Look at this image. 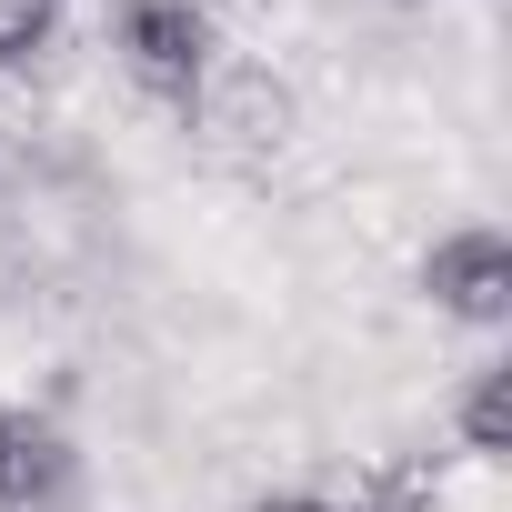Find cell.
I'll return each instance as SVG.
<instances>
[{
  "mask_svg": "<svg viewBox=\"0 0 512 512\" xmlns=\"http://www.w3.org/2000/svg\"><path fill=\"white\" fill-rule=\"evenodd\" d=\"M181 131L201 141V151H221V161H272L292 131H302V101H292V81L272 71V61H211L191 91H181Z\"/></svg>",
  "mask_w": 512,
  "mask_h": 512,
  "instance_id": "obj_1",
  "label": "cell"
},
{
  "mask_svg": "<svg viewBox=\"0 0 512 512\" xmlns=\"http://www.w3.org/2000/svg\"><path fill=\"white\" fill-rule=\"evenodd\" d=\"M111 51H121L131 91H151V101H171V111H181V91L221 61V31H211L201 0H121Z\"/></svg>",
  "mask_w": 512,
  "mask_h": 512,
  "instance_id": "obj_2",
  "label": "cell"
},
{
  "mask_svg": "<svg viewBox=\"0 0 512 512\" xmlns=\"http://www.w3.org/2000/svg\"><path fill=\"white\" fill-rule=\"evenodd\" d=\"M422 292H432V312H452V322H472V332H492V322H512V241L502 231H442L432 251H422Z\"/></svg>",
  "mask_w": 512,
  "mask_h": 512,
  "instance_id": "obj_3",
  "label": "cell"
},
{
  "mask_svg": "<svg viewBox=\"0 0 512 512\" xmlns=\"http://www.w3.org/2000/svg\"><path fill=\"white\" fill-rule=\"evenodd\" d=\"M71 432L51 412H0V512H41L71 492Z\"/></svg>",
  "mask_w": 512,
  "mask_h": 512,
  "instance_id": "obj_4",
  "label": "cell"
},
{
  "mask_svg": "<svg viewBox=\"0 0 512 512\" xmlns=\"http://www.w3.org/2000/svg\"><path fill=\"white\" fill-rule=\"evenodd\" d=\"M462 452L472 462H502L512 452V362H482L472 392H462Z\"/></svg>",
  "mask_w": 512,
  "mask_h": 512,
  "instance_id": "obj_5",
  "label": "cell"
},
{
  "mask_svg": "<svg viewBox=\"0 0 512 512\" xmlns=\"http://www.w3.org/2000/svg\"><path fill=\"white\" fill-rule=\"evenodd\" d=\"M51 41H61V0H0V81L31 71Z\"/></svg>",
  "mask_w": 512,
  "mask_h": 512,
  "instance_id": "obj_6",
  "label": "cell"
},
{
  "mask_svg": "<svg viewBox=\"0 0 512 512\" xmlns=\"http://www.w3.org/2000/svg\"><path fill=\"white\" fill-rule=\"evenodd\" d=\"M31 131H41V121H31L21 101H0V171H21V161H31Z\"/></svg>",
  "mask_w": 512,
  "mask_h": 512,
  "instance_id": "obj_7",
  "label": "cell"
},
{
  "mask_svg": "<svg viewBox=\"0 0 512 512\" xmlns=\"http://www.w3.org/2000/svg\"><path fill=\"white\" fill-rule=\"evenodd\" d=\"M251 512H342V502H312V492H272V502H251Z\"/></svg>",
  "mask_w": 512,
  "mask_h": 512,
  "instance_id": "obj_8",
  "label": "cell"
}]
</instances>
